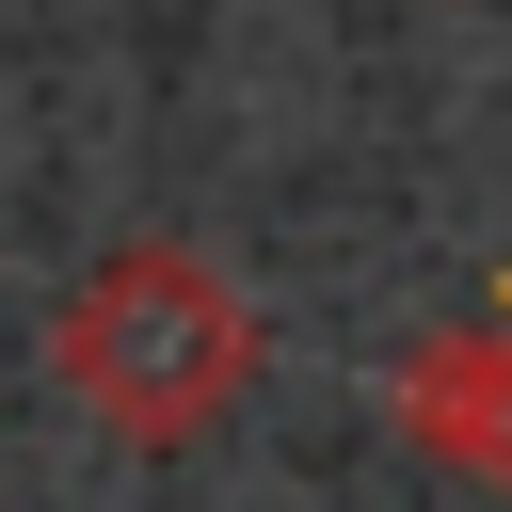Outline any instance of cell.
I'll return each mask as SVG.
<instances>
[{
    "instance_id": "obj_1",
    "label": "cell",
    "mask_w": 512,
    "mask_h": 512,
    "mask_svg": "<svg viewBox=\"0 0 512 512\" xmlns=\"http://www.w3.org/2000/svg\"><path fill=\"white\" fill-rule=\"evenodd\" d=\"M240 368H256V304H240L192 240H112V256L80 272V304H64V384H80V416L128 432V448L208 432V416L240 400Z\"/></svg>"
},
{
    "instance_id": "obj_2",
    "label": "cell",
    "mask_w": 512,
    "mask_h": 512,
    "mask_svg": "<svg viewBox=\"0 0 512 512\" xmlns=\"http://www.w3.org/2000/svg\"><path fill=\"white\" fill-rule=\"evenodd\" d=\"M496 320H512V288H496Z\"/></svg>"
}]
</instances>
